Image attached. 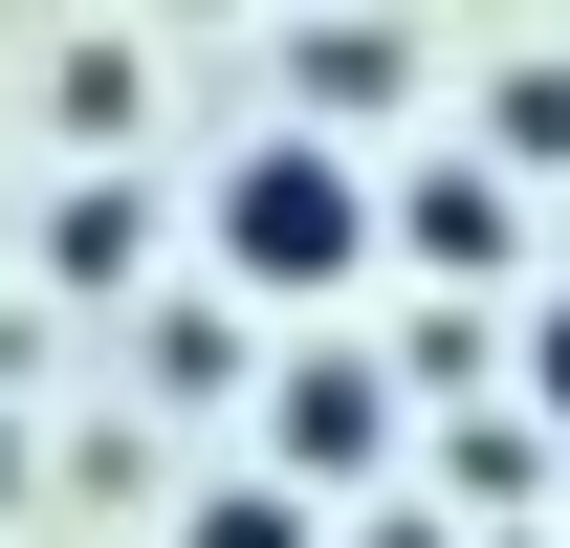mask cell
<instances>
[{
    "label": "cell",
    "instance_id": "cell-1",
    "mask_svg": "<svg viewBox=\"0 0 570 548\" xmlns=\"http://www.w3.org/2000/svg\"><path fill=\"white\" fill-rule=\"evenodd\" d=\"M198 242H219V285H242V307H330V285H373V264H395V242H373V176H352V133H307V110L219 154Z\"/></svg>",
    "mask_w": 570,
    "mask_h": 548
},
{
    "label": "cell",
    "instance_id": "cell-2",
    "mask_svg": "<svg viewBox=\"0 0 570 548\" xmlns=\"http://www.w3.org/2000/svg\"><path fill=\"white\" fill-rule=\"evenodd\" d=\"M373 242H395V264H439L461 307H483V285H527V176H483V154H417V176L373 198Z\"/></svg>",
    "mask_w": 570,
    "mask_h": 548
},
{
    "label": "cell",
    "instance_id": "cell-3",
    "mask_svg": "<svg viewBox=\"0 0 570 548\" xmlns=\"http://www.w3.org/2000/svg\"><path fill=\"white\" fill-rule=\"evenodd\" d=\"M373 439H395V395H373V351H285L264 373V482H373Z\"/></svg>",
    "mask_w": 570,
    "mask_h": 548
},
{
    "label": "cell",
    "instance_id": "cell-4",
    "mask_svg": "<svg viewBox=\"0 0 570 548\" xmlns=\"http://www.w3.org/2000/svg\"><path fill=\"white\" fill-rule=\"evenodd\" d=\"M45 285H88V307H132V285H154V198H132V154L45 198Z\"/></svg>",
    "mask_w": 570,
    "mask_h": 548
},
{
    "label": "cell",
    "instance_id": "cell-5",
    "mask_svg": "<svg viewBox=\"0 0 570 548\" xmlns=\"http://www.w3.org/2000/svg\"><path fill=\"white\" fill-rule=\"evenodd\" d=\"M439 505H461V527H483V505H549V417H461V439H439Z\"/></svg>",
    "mask_w": 570,
    "mask_h": 548
},
{
    "label": "cell",
    "instance_id": "cell-6",
    "mask_svg": "<svg viewBox=\"0 0 570 548\" xmlns=\"http://www.w3.org/2000/svg\"><path fill=\"white\" fill-rule=\"evenodd\" d=\"M176 548H330V505H307V482H198Z\"/></svg>",
    "mask_w": 570,
    "mask_h": 548
},
{
    "label": "cell",
    "instance_id": "cell-7",
    "mask_svg": "<svg viewBox=\"0 0 570 548\" xmlns=\"http://www.w3.org/2000/svg\"><path fill=\"white\" fill-rule=\"evenodd\" d=\"M483 176H570V67H504L483 88Z\"/></svg>",
    "mask_w": 570,
    "mask_h": 548
},
{
    "label": "cell",
    "instance_id": "cell-8",
    "mask_svg": "<svg viewBox=\"0 0 570 548\" xmlns=\"http://www.w3.org/2000/svg\"><path fill=\"white\" fill-rule=\"evenodd\" d=\"M132 110H154L132 45H67V133H88V176H110V133H132Z\"/></svg>",
    "mask_w": 570,
    "mask_h": 548
},
{
    "label": "cell",
    "instance_id": "cell-9",
    "mask_svg": "<svg viewBox=\"0 0 570 548\" xmlns=\"http://www.w3.org/2000/svg\"><path fill=\"white\" fill-rule=\"evenodd\" d=\"M527 417H549V439H570V285H549V307H527Z\"/></svg>",
    "mask_w": 570,
    "mask_h": 548
},
{
    "label": "cell",
    "instance_id": "cell-10",
    "mask_svg": "<svg viewBox=\"0 0 570 548\" xmlns=\"http://www.w3.org/2000/svg\"><path fill=\"white\" fill-rule=\"evenodd\" d=\"M352 548H461V505H373V527Z\"/></svg>",
    "mask_w": 570,
    "mask_h": 548
}]
</instances>
